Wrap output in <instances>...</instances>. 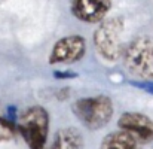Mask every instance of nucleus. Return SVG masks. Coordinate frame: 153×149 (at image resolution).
<instances>
[{
    "instance_id": "obj_1",
    "label": "nucleus",
    "mask_w": 153,
    "mask_h": 149,
    "mask_svg": "<svg viewBox=\"0 0 153 149\" xmlns=\"http://www.w3.org/2000/svg\"><path fill=\"white\" fill-rule=\"evenodd\" d=\"M16 127L30 149H45L49 131V115L45 107H27L19 115Z\"/></svg>"
},
{
    "instance_id": "obj_2",
    "label": "nucleus",
    "mask_w": 153,
    "mask_h": 149,
    "mask_svg": "<svg viewBox=\"0 0 153 149\" xmlns=\"http://www.w3.org/2000/svg\"><path fill=\"white\" fill-rule=\"evenodd\" d=\"M125 69L141 81L153 79V37L140 36L123 49Z\"/></svg>"
},
{
    "instance_id": "obj_3",
    "label": "nucleus",
    "mask_w": 153,
    "mask_h": 149,
    "mask_svg": "<svg viewBox=\"0 0 153 149\" xmlns=\"http://www.w3.org/2000/svg\"><path fill=\"white\" fill-rule=\"evenodd\" d=\"M74 116L89 130H100L108 124L113 115V103L107 96L76 100L71 106Z\"/></svg>"
},
{
    "instance_id": "obj_4",
    "label": "nucleus",
    "mask_w": 153,
    "mask_h": 149,
    "mask_svg": "<svg viewBox=\"0 0 153 149\" xmlns=\"http://www.w3.org/2000/svg\"><path fill=\"white\" fill-rule=\"evenodd\" d=\"M123 22L120 18L102 21L94 33V45L97 52L107 61H116L122 57L125 45L122 40Z\"/></svg>"
},
{
    "instance_id": "obj_5",
    "label": "nucleus",
    "mask_w": 153,
    "mask_h": 149,
    "mask_svg": "<svg viewBox=\"0 0 153 149\" xmlns=\"http://www.w3.org/2000/svg\"><path fill=\"white\" fill-rule=\"evenodd\" d=\"M86 51V42L80 34H71L61 37L52 46L49 54L51 64H71L79 61Z\"/></svg>"
},
{
    "instance_id": "obj_6",
    "label": "nucleus",
    "mask_w": 153,
    "mask_h": 149,
    "mask_svg": "<svg viewBox=\"0 0 153 149\" xmlns=\"http://www.w3.org/2000/svg\"><path fill=\"white\" fill-rule=\"evenodd\" d=\"M110 7V0H71V13L85 22L102 21Z\"/></svg>"
},
{
    "instance_id": "obj_7",
    "label": "nucleus",
    "mask_w": 153,
    "mask_h": 149,
    "mask_svg": "<svg viewBox=\"0 0 153 149\" xmlns=\"http://www.w3.org/2000/svg\"><path fill=\"white\" fill-rule=\"evenodd\" d=\"M117 124L122 130L131 133L134 137H138L144 142L153 140V121L144 113L126 112L119 118Z\"/></svg>"
},
{
    "instance_id": "obj_8",
    "label": "nucleus",
    "mask_w": 153,
    "mask_h": 149,
    "mask_svg": "<svg viewBox=\"0 0 153 149\" xmlns=\"http://www.w3.org/2000/svg\"><path fill=\"white\" fill-rule=\"evenodd\" d=\"M51 149H83V137L73 127L61 128L55 136Z\"/></svg>"
},
{
    "instance_id": "obj_9",
    "label": "nucleus",
    "mask_w": 153,
    "mask_h": 149,
    "mask_svg": "<svg viewBox=\"0 0 153 149\" xmlns=\"http://www.w3.org/2000/svg\"><path fill=\"white\" fill-rule=\"evenodd\" d=\"M100 149H137V140L131 133L120 130L107 134L102 139Z\"/></svg>"
},
{
    "instance_id": "obj_10",
    "label": "nucleus",
    "mask_w": 153,
    "mask_h": 149,
    "mask_svg": "<svg viewBox=\"0 0 153 149\" xmlns=\"http://www.w3.org/2000/svg\"><path fill=\"white\" fill-rule=\"evenodd\" d=\"M131 85L144 90L146 93L153 94V79H146V81H131Z\"/></svg>"
},
{
    "instance_id": "obj_11",
    "label": "nucleus",
    "mask_w": 153,
    "mask_h": 149,
    "mask_svg": "<svg viewBox=\"0 0 153 149\" xmlns=\"http://www.w3.org/2000/svg\"><path fill=\"white\" fill-rule=\"evenodd\" d=\"M55 78H74L76 75L73 72H53Z\"/></svg>"
}]
</instances>
